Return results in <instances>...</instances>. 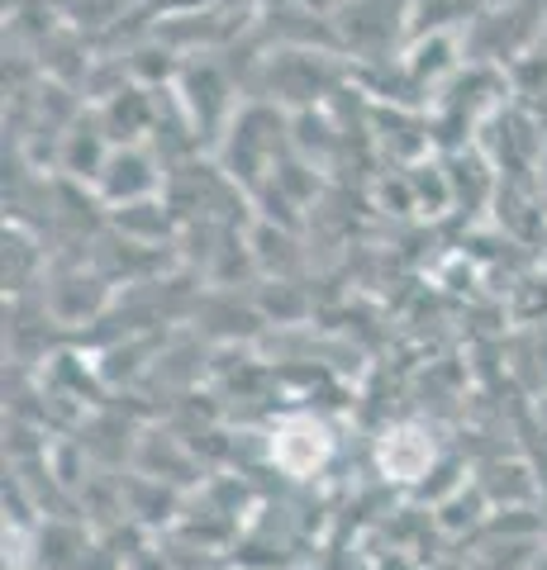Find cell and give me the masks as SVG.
<instances>
[{
	"instance_id": "6da1fadb",
	"label": "cell",
	"mask_w": 547,
	"mask_h": 570,
	"mask_svg": "<svg viewBox=\"0 0 547 570\" xmlns=\"http://www.w3.org/2000/svg\"><path fill=\"white\" fill-rule=\"evenodd\" d=\"M333 456V433L324 419L314 414H286L272 428V466L291 480H310L329 466Z\"/></svg>"
},
{
	"instance_id": "7a4b0ae2",
	"label": "cell",
	"mask_w": 547,
	"mask_h": 570,
	"mask_svg": "<svg viewBox=\"0 0 547 570\" xmlns=\"http://www.w3.org/2000/svg\"><path fill=\"white\" fill-rule=\"evenodd\" d=\"M433 461H438V448H433L429 428H419V423H395L377 438V471L385 480H395V485L423 480L433 471Z\"/></svg>"
}]
</instances>
